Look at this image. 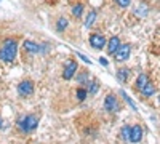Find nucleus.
Returning <instances> with one entry per match:
<instances>
[{"instance_id": "f257e3e1", "label": "nucleus", "mask_w": 160, "mask_h": 144, "mask_svg": "<svg viewBox=\"0 0 160 144\" xmlns=\"http://www.w3.org/2000/svg\"><path fill=\"white\" fill-rule=\"evenodd\" d=\"M16 40H13V38H8V40L3 42V47L0 50V59H3L5 62H11L13 59L16 58Z\"/></svg>"}, {"instance_id": "f03ea898", "label": "nucleus", "mask_w": 160, "mask_h": 144, "mask_svg": "<svg viewBox=\"0 0 160 144\" xmlns=\"http://www.w3.org/2000/svg\"><path fill=\"white\" fill-rule=\"evenodd\" d=\"M18 125H19V128H21V132L29 133V132H32V130L37 128L38 120H37L35 115H26V117H22V119L18 122Z\"/></svg>"}, {"instance_id": "7ed1b4c3", "label": "nucleus", "mask_w": 160, "mask_h": 144, "mask_svg": "<svg viewBox=\"0 0 160 144\" xmlns=\"http://www.w3.org/2000/svg\"><path fill=\"white\" fill-rule=\"evenodd\" d=\"M18 91H19L21 96H29V95L34 93V83L31 80H24L18 85Z\"/></svg>"}, {"instance_id": "20e7f679", "label": "nucleus", "mask_w": 160, "mask_h": 144, "mask_svg": "<svg viewBox=\"0 0 160 144\" xmlns=\"http://www.w3.org/2000/svg\"><path fill=\"white\" fill-rule=\"evenodd\" d=\"M104 109L108 112H117L118 109V102H117V98L114 95H108L104 99Z\"/></svg>"}, {"instance_id": "39448f33", "label": "nucleus", "mask_w": 160, "mask_h": 144, "mask_svg": "<svg viewBox=\"0 0 160 144\" xmlns=\"http://www.w3.org/2000/svg\"><path fill=\"white\" fill-rule=\"evenodd\" d=\"M75 72H77V62L75 61H69L68 64H66V69L62 72V77L66 78V80H71Z\"/></svg>"}, {"instance_id": "423d86ee", "label": "nucleus", "mask_w": 160, "mask_h": 144, "mask_svg": "<svg viewBox=\"0 0 160 144\" xmlns=\"http://www.w3.org/2000/svg\"><path fill=\"white\" fill-rule=\"evenodd\" d=\"M130 45L127 43V45H120V48L115 51V59L117 61H125V59H128V56H130Z\"/></svg>"}, {"instance_id": "0eeeda50", "label": "nucleus", "mask_w": 160, "mask_h": 144, "mask_svg": "<svg viewBox=\"0 0 160 144\" xmlns=\"http://www.w3.org/2000/svg\"><path fill=\"white\" fill-rule=\"evenodd\" d=\"M90 43H91L93 48L99 50V48H102V47L106 45V38H104L102 35H99V34H93V35L90 37Z\"/></svg>"}, {"instance_id": "6e6552de", "label": "nucleus", "mask_w": 160, "mask_h": 144, "mask_svg": "<svg viewBox=\"0 0 160 144\" xmlns=\"http://www.w3.org/2000/svg\"><path fill=\"white\" fill-rule=\"evenodd\" d=\"M141 138H142V128H141V125L131 127V136H130V141H131V142H139Z\"/></svg>"}, {"instance_id": "1a4fd4ad", "label": "nucleus", "mask_w": 160, "mask_h": 144, "mask_svg": "<svg viewBox=\"0 0 160 144\" xmlns=\"http://www.w3.org/2000/svg\"><path fill=\"white\" fill-rule=\"evenodd\" d=\"M120 48V40H118V37H112L109 43H108V51L111 55H115V51Z\"/></svg>"}, {"instance_id": "9d476101", "label": "nucleus", "mask_w": 160, "mask_h": 144, "mask_svg": "<svg viewBox=\"0 0 160 144\" xmlns=\"http://www.w3.org/2000/svg\"><path fill=\"white\" fill-rule=\"evenodd\" d=\"M22 47H24V50H28V51H31V53H38V51H40V47H38L37 43L31 42V40H24Z\"/></svg>"}, {"instance_id": "9b49d317", "label": "nucleus", "mask_w": 160, "mask_h": 144, "mask_svg": "<svg viewBox=\"0 0 160 144\" xmlns=\"http://www.w3.org/2000/svg\"><path fill=\"white\" fill-rule=\"evenodd\" d=\"M154 93H155V87H154V83H151V82H148V85H146V87L141 90V95L146 96V98L152 96Z\"/></svg>"}, {"instance_id": "f8f14e48", "label": "nucleus", "mask_w": 160, "mask_h": 144, "mask_svg": "<svg viewBox=\"0 0 160 144\" xmlns=\"http://www.w3.org/2000/svg\"><path fill=\"white\" fill-rule=\"evenodd\" d=\"M148 82H149V80H148V75H146V74H141V75L138 77V80H136V87H138V90L141 91L146 85H148Z\"/></svg>"}, {"instance_id": "ddd939ff", "label": "nucleus", "mask_w": 160, "mask_h": 144, "mask_svg": "<svg viewBox=\"0 0 160 144\" xmlns=\"http://www.w3.org/2000/svg\"><path fill=\"white\" fill-rule=\"evenodd\" d=\"M117 77H118V80L125 82V80H128V77H130V71L128 69H120L117 72Z\"/></svg>"}, {"instance_id": "4468645a", "label": "nucleus", "mask_w": 160, "mask_h": 144, "mask_svg": "<svg viewBox=\"0 0 160 144\" xmlns=\"http://www.w3.org/2000/svg\"><path fill=\"white\" fill-rule=\"evenodd\" d=\"M95 19H96V11H90L88 16H87V21H85V26H87V27H90V26L95 22Z\"/></svg>"}, {"instance_id": "2eb2a0df", "label": "nucleus", "mask_w": 160, "mask_h": 144, "mask_svg": "<svg viewBox=\"0 0 160 144\" xmlns=\"http://www.w3.org/2000/svg\"><path fill=\"white\" fill-rule=\"evenodd\" d=\"M122 138L123 139H130V136H131V127H128V125H125L123 128H122Z\"/></svg>"}, {"instance_id": "dca6fc26", "label": "nucleus", "mask_w": 160, "mask_h": 144, "mask_svg": "<svg viewBox=\"0 0 160 144\" xmlns=\"http://www.w3.org/2000/svg\"><path fill=\"white\" fill-rule=\"evenodd\" d=\"M120 95H122V96L125 98V101H127V102L130 104V106H131V109H133V111H136V104H135V102H133V99H131V98H130V96H128V95L125 93V91H123V90H122V91H120Z\"/></svg>"}, {"instance_id": "f3484780", "label": "nucleus", "mask_w": 160, "mask_h": 144, "mask_svg": "<svg viewBox=\"0 0 160 144\" xmlns=\"http://www.w3.org/2000/svg\"><path fill=\"white\" fill-rule=\"evenodd\" d=\"M82 11H83V7H82V5H75V7L72 8V15L78 18L80 15H82Z\"/></svg>"}, {"instance_id": "a211bd4d", "label": "nucleus", "mask_w": 160, "mask_h": 144, "mask_svg": "<svg viewBox=\"0 0 160 144\" xmlns=\"http://www.w3.org/2000/svg\"><path fill=\"white\" fill-rule=\"evenodd\" d=\"M66 27H68V19H66V18H59V21H58V31H62Z\"/></svg>"}, {"instance_id": "6ab92c4d", "label": "nucleus", "mask_w": 160, "mask_h": 144, "mask_svg": "<svg viewBox=\"0 0 160 144\" xmlns=\"http://www.w3.org/2000/svg\"><path fill=\"white\" fill-rule=\"evenodd\" d=\"M77 98H78V101H83L87 98V90H83V88L77 90Z\"/></svg>"}, {"instance_id": "aec40b11", "label": "nucleus", "mask_w": 160, "mask_h": 144, "mask_svg": "<svg viewBox=\"0 0 160 144\" xmlns=\"http://www.w3.org/2000/svg\"><path fill=\"white\" fill-rule=\"evenodd\" d=\"M115 2L122 7V8H127V7L130 5V0H115Z\"/></svg>"}, {"instance_id": "412c9836", "label": "nucleus", "mask_w": 160, "mask_h": 144, "mask_svg": "<svg viewBox=\"0 0 160 144\" xmlns=\"http://www.w3.org/2000/svg\"><path fill=\"white\" fill-rule=\"evenodd\" d=\"M77 56H78V58H80V59H83V61H85V62H87V64H88V62H90V64H91V61H90V59H88V58H87V56H83V55H82V53H78V55H77Z\"/></svg>"}, {"instance_id": "4be33fe9", "label": "nucleus", "mask_w": 160, "mask_h": 144, "mask_svg": "<svg viewBox=\"0 0 160 144\" xmlns=\"http://www.w3.org/2000/svg\"><path fill=\"white\" fill-rule=\"evenodd\" d=\"M99 62L102 64V66H108V64H109V62H108V59H106V58H102V56L99 58Z\"/></svg>"}, {"instance_id": "5701e85b", "label": "nucleus", "mask_w": 160, "mask_h": 144, "mask_svg": "<svg viewBox=\"0 0 160 144\" xmlns=\"http://www.w3.org/2000/svg\"><path fill=\"white\" fill-rule=\"evenodd\" d=\"M0 127H2V120H0Z\"/></svg>"}, {"instance_id": "b1692460", "label": "nucleus", "mask_w": 160, "mask_h": 144, "mask_svg": "<svg viewBox=\"0 0 160 144\" xmlns=\"http://www.w3.org/2000/svg\"><path fill=\"white\" fill-rule=\"evenodd\" d=\"M0 2H2V0H0Z\"/></svg>"}]
</instances>
